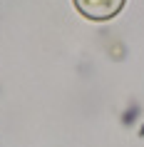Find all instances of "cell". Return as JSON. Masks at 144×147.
<instances>
[{
  "label": "cell",
  "instance_id": "cell-1",
  "mask_svg": "<svg viewBox=\"0 0 144 147\" xmlns=\"http://www.w3.org/2000/svg\"><path fill=\"white\" fill-rule=\"evenodd\" d=\"M77 10L92 20H107V18L117 15L124 5V0H75Z\"/></svg>",
  "mask_w": 144,
  "mask_h": 147
}]
</instances>
